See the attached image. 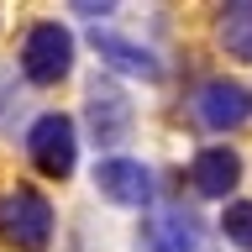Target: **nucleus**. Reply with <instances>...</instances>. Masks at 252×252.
I'll use <instances>...</instances> for the list:
<instances>
[{
	"label": "nucleus",
	"instance_id": "5",
	"mask_svg": "<svg viewBox=\"0 0 252 252\" xmlns=\"http://www.w3.org/2000/svg\"><path fill=\"white\" fill-rule=\"evenodd\" d=\"M94 189H100L110 205L142 210V205H153L158 184H153V168L137 163V158H100V163H94Z\"/></svg>",
	"mask_w": 252,
	"mask_h": 252
},
{
	"label": "nucleus",
	"instance_id": "9",
	"mask_svg": "<svg viewBox=\"0 0 252 252\" xmlns=\"http://www.w3.org/2000/svg\"><path fill=\"white\" fill-rule=\"evenodd\" d=\"M94 53H100V63H110L116 74H131V79H163V63H158V53H147L142 42H131V37H116V32H94Z\"/></svg>",
	"mask_w": 252,
	"mask_h": 252
},
{
	"label": "nucleus",
	"instance_id": "10",
	"mask_svg": "<svg viewBox=\"0 0 252 252\" xmlns=\"http://www.w3.org/2000/svg\"><path fill=\"white\" fill-rule=\"evenodd\" d=\"M220 47L231 53L236 63H252V0H231V5H220Z\"/></svg>",
	"mask_w": 252,
	"mask_h": 252
},
{
	"label": "nucleus",
	"instance_id": "1",
	"mask_svg": "<svg viewBox=\"0 0 252 252\" xmlns=\"http://www.w3.org/2000/svg\"><path fill=\"white\" fill-rule=\"evenodd\" d=\"M21 74L37 90H53L74 74V32L58 21H32L21 37Z\"/></svg>",
	"mask_w": 252,
	"mask_h": 252
},
{
	"label": "nucleus",
	"instance_id": "12",
	"mask_svg": "<svg viewBox=\"0 0 252 252\" xmlns=\"http://www.w3.org/2000/svg\"><path fill=\"white\" fill-rule=\"evenodd\" d=\"M68 11H79L84 21H100V16H110L116 5H90V0H79V5H68Z\"/></svg>",
	"mask_w": 252,
	"mask_h": 252
},
{
	"label": "nucleus",
	"instance_id": "2",
	"mask_svg": "<svg viewBox=\"0 0 252 252\" xmlns=\"http://www.w3.org/2000/svg\"><path fill=\"white\" fill-rule=\"evenodd\" d=\"M0 242L16 252H42L53 242V205L32 184L0 194Z\"/></svg>",
	"mask_w": 252,
	"mask_h": 252
},
{
	"label": "nucleus",
	"instance_id": "3",
	"mask_svg": "<svg viewBox=\"0 0 252 252\" xmlns=\"http://www.w3.org/2000/svg\"><path fill=\"white\" fill-rule=\"evenodd\" d=\"M84 126H90V142L94 147H121L137 126V105L131 94L116 84V79H94L90 94H84Z\"/></svg>",
	"mask_w": 252,
	"mask_h": 252
},
{
	"label": "nucleus",
	"instance_id": "7",
	"mask_svg": "<svg viewBox=\"0 0 252 252\" xmlns=\"http://www.w3.org/2000/svg\"><path fill=\"white\" fill-rule=\"evenodd\" d=\"M137 252H200V226L189 210H153L137 226Z\"/></svg>",
	"mask_w": 252,
	"mask_h": 252
},
{
	"label": "nucleus",
	"instance_id": "8",
	"mask_svg": "<svg viewBox=\"0 0 252 252\" xmlns=\"http://www.w3.org/2000/svg\"><path fill=\"white\" fill-rule=\"evenodd\" d=\"M189 184L200 189L205 200H226L236 184H242V153L216 142V147H200L189 158Z\"/></svg>",
	"mask_w": 252,
	"mask_h": 252
},
{
	"label": "nucleus",
	"instance_id": "4",
	"mask_svg": "<svg viewBox=\"0 0 252 252\" xmlns=\"http://www.w3.org/2000/svg\"><path fill=\"white\" fill-rule=\"evenodd\" d=\"M27 158L32 168L42 173V179H68L79 163V137H74V121L63 116V110H47L37 116L27 131Z\"/></svg>",
	"mask_w": 252,
	"mask_h": 252
},
{
	"label": "nucleus",
	"instance_id": "6",
	"mask_svg": "<svg viewBox=\"0 0 252 252\" xmlns=\"http://www.w3.org/2000/svg\"><path fill=\"white\" fill-rule=\"evenodd\" d=\"M194 116H200L205 131H236L252 116V94L231 79H205L194 90Z\"/></svg>",
	"mask_w": 252,
	"mask_h": 252
},
{
	"label": "nucleus",
	"instance_id": "13",
	"mask_svg": "<svg viewBox=\"0 0 252 252\" xmlns=\"http://www.w3.org/2000/svg\"><path fill=\"white\" fill-rule=\"evenodd\" d=\"M247 94H252V90H247Z\"/></svg>",
	"mask_w": 252,
	"mask_h": 252
},
{
	"label": "nucleus",
	"instance_id": "11",
	"mask_svg": "<svg viewBox=\"0 0 252 252\" xmlns=\"http://www.w3.org/2000/svg\"><path fill=\"white\" fill-rule=\"evenodd\" d=\"M220 231H226V242L252 252V200H231L226 205V210H220Z\"/></svg>",
	"mask_w": 252,
	"mask_h": 252
}]
</instances>
